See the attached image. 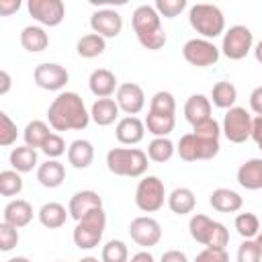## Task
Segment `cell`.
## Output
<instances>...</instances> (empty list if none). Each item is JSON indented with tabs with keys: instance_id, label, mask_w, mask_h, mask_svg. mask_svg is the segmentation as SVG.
Instances as JSON below:
<instances>
[{
	"instance_id": "obj_1",
	"label": "cell",
	"mask_w": 262,
	"mask_h": 262,
	"mask_svg": "<svg viewBox=\"0 0 262 262\" xmlns=\"http://www.w3.org/2000/svg\"><path fill=\"white\" fill-rule=\"evenodd\" d=\"M49 127L55 131H82L88 127L90 113L76 92H59L47 108Z\"/></svg>"
},
{
	"instance_id": "obj_2",
	"label": "cell",
	"mask_w": 262,
	"mask_h": 262,
	"mask_svg": "<svg viewBox=\"0 0 262 262\" xmlns=\"http://www.w3.org/2000/svg\"><path fill=\"white\" fill-rule=\"evenodd\" d=\"M162 16L158 14L156 6L149 4H141L133 10L131 23H133V31L137 35V41L145 47V49H162L166 45V31L162 29Z\"/></svg>"
},
{
	"instance_id": "obj_3",
	"label": "cell",
	"mask_w": 262,
	"mask_h": 262,
	"mask_svg": "<svg viewBox=\"0 0 262 262\" xmlns=\"http://www.w3.org/2000/svg\"><path fill=\"white\" fill-rule=\"evenodd\" d=\"M106 168L115 176L139 178L147 170V154L139 147H113L106 154Z\"/></svg>"
},
{
	"instance_id": "obj_4",
	"label": "cell",
	"mask_w": 262,
	"mask_h": 262,
	"mask_svg": "<svg viewBox=\"0 0 262 262\" xmlns=\"http://www.w3.org/2000/svg\"><path fill=\"white\" fill-rule=\"evenodd\" d=\"M188 23L203 39L209 41L225 33V16L215 4H192L188 10Z\"/></svg>"
},
{
	"instance_id": "obj_5",
	"label": "cell",
	"mask_w": 262,
	"mask_h": 262,
	"mask_svg": "<svg viewBox=\"0 0 262 262\" xmlns=\"http://www.w3.org/2000/svg\"><path fill=\"white\" fill-rule=\"evenodd\" d=\"M188 231L190 237L199 244H203L205 248H225L229 244V231L223 223L213 221L207 215H192L188 221Z\"/></svg>"
},
{
	"instance_id": "obj_6",
	"label": "cell",
	"mask_w": 262,
	"mask_h": 262,
	"mask_svg": "<svg viewBox=\"0 0 262 262\" xmlns=\"http://www.w3.org/2000/svg\"><path fill=\"white\" fill-rule=\"evenodd\" d=\"M104 227H106V215H104L102 209H96V211L88 213L74 227V233H72L74 244L80 250H92V248H96L100 244V239H102Z\"/></svg>"
},
{
	"instance_id": "obj_7",
	"label": "cell",
	"mask_w": 262,
	"mask_h": 262,
	"mask_svg": "<svg viewBox=\"0 0 262 262\" xmlns=\"http://www.w3.org/2000/svg\"><path fill=\"white\" fill-rule=\"evenodd\" d=\"M166 186L158 176H143L135 188V205L143 213H156L164 207Z\"/></svg>"
},
{
	"instance_id": "obj_8",
	"label": "cell",
	"mask_w": 262,
	"mask_h": 262,
	"mask_svg": "<svg viewBox=\"0 0 262 262\" xmlns=\"http://www.w3.org/2000/svg\"><path fill=\"white\" fill-rule=\"evenodd\" d=\"M254 49V35L246 25H233L223 33L221 51L227 59H244Z\"/></svg>"
},
{
	"instance_id": "obj_9",
	"label": "cell",
	"mask_w": 262,
	"mask_h": 262,
	"mask_svg": "<svg viewBox=\"0 0 262 262\" xmlns=\"http://www.w3.org/2000/svg\"><path fill=\"white\" fill-rule=\"evenodd\" d=\"M219 139H203L194 133H186L178 141V156L184 162H196V160H211L219 154Z\"/></svg>"
},
{
	"instance_id": "obj_10",
	"label": "cell",
	"mask_w": 262,
	"mask_h": 262,
	"mask_svg": "<svg viewBox=\"0 0 262 262\" xmlns=\"http://www.w3.org/2000/svg\"><path fill=\"white\" fill-rule=\"evenodd\" d=\"M252 121L254 117L244 106H231L223 117L221 133L231 143H244L252 137Z\"/></svg>"
},
{
	"instance_id": "obj_11",
	"label": "cell",
	"mask_w": 262,
	"mask_h": 262,
	"mask_svg": "<svg viewBox=\"0 0 262 262\" xmlns=\"http://www.w3.org/2000/svg\"><path fill=\"white\" fill-rule=\"evenodd\" d=\"M219 47L209 41V39H203V37H194V39H188L184 45H182V55L184 59L190 63V66H196V68H209L213 63H217L219 59Z\"/></svg>"
},
{
	"instance_id": "obj_12",
	"label": "cell",
	"mask_w": 262,
	"mask_h": 262,
	"mask_svg": "<svg viewBox=\"0 0 262 262\" xmlns=\"http://www.w3.org/2000/svg\"><path fill=\"white\" fill-rule=\"evenodd\" d=\"M27 8L29 14L45 27H57L66 16V6L61 0H29Z\"/></svg>"
},
{
	"instance_id": "obj_13",
	"label": "cell",
	"mask_w": 262,
	"mask_h": 262,
	"mask_svg": "<svg viewBox=\"0 0 262 262\" xmlns=\"http://www.w3.org/2000/svg\"><path fill=\"white\" fill-rule=\"evenodd\" d=\"M131 239L141 248H151L162 239V225L154 217H135L129 223Z\"/></svg>"
},
{
	"instance_id": "obj_14",
	"label": "cell",
	"mask_w": 262,
	"mask_h": 262,
	"mask_svg": "<svg viewBox=\"0 0 262 262\" xmlns=\"http://www.w3.org/2000/svg\"><path fill=\"white\" fill-rule=\"evenodd\" d=\"M33 80L43 90H61L70 82V74L59 63H39L33 72Z\"/></svg>"
},
{
	"instance_id": "obj_15",
	"label": "cell",
	"mask_w": 262,
	"mask_h": 262,
	"mask_svg": "<svg viewBox=\"0 0 262 262\" xmlns=\"http://www.w3.org/2000/svg\"><path fill=\"white\" fill-rule=\"evenodd\" d=\"M90 27H92V33L104 39H113L123 31V16L113 8H100L92 12Z\"/></svg>"
},
{
	"instance_id": "obj_16",
	"label": "cell",
	"mask_w": 262,
	"mask_h": 262,
	"mask_svg": "<svg viewBox=\"0 0 262 262\" xmlns=\"http://www.w3.org/2000/svg\"><path fill=\"white\" fill-rule=\"evenodd\" d=\"M117 104L119 108L127 115V117H135L137 113L143 111L145 106V94H143V88L135 82H125V84H119L117 88Z\"/></svg>"
},
{
	"instance_id": "obj_17",
	"label": "cell",
	"mask_w": 262,
	"mask_h": 262,
	"mask_svg": "<svg viewBox=\"0 0 262 262\" xmlns=\"http://www.w3.org/2000/svg\"><path fill=\"white\" fill-rule=\"evenodd\" d=\"M96 209H102V199L98 192L94 190H78L72 199H70V205H68V211H70V217L80 221L84 219L88 213L96 211Z\"/></svg>"
},
{
	"instance_id": "obj_18",
	"label": "cell",
	"mask_w": 262,
	"mask_h": 262,
	"mask_svg": "<svg viewBox=\"0 0 262 262\" xmlns=\"http://www.w3.org/2000/svg\"><path fill=\"white\" fill-rule=\"evenodd\" d=\"M88 86H90V92L96 96V98H108L113 92H117L119 84H117V76L106 70V68H98L90 74L88 78Z\"/></svg>"
},
{
	"instance_id": "obj_19",
	"label": "cell",
	"mask_w": 262,
	"mask_h": 262,
	"mask_svg": "<svg viewBox=\"0 0 262 262\" xmlns=\"http://www.w3.org/2000/svg\"><path fill=\"white\" fill-rule=\"evenodd\" d=\"M115 135L121 143L125 145H135L143 139L145 135V123L137 117H123L119 119L117 123V129H115Z\"/></svg>"
},
{
	"instance_id": "obj_20",
	"label": "cell",
	"mask_w": 262,
	"mask_h": 262,
	"mask_svg": "<svg viewBox=\"0 0 262 262\" xmlns=\"http://www.w3.org/2000/svg\"><path fill=\"white\" fill-rule=\"evenodd\" d=\"M31 219H33V207H31V203L25 201V199H14V201H10V203L4 207L2 221L14 225L16 229L29 225Z\"/></svg>"
},
{
	"instance_id": "obj_21",
	"label": "cell",
	"mask_w": 262,
	"mask_h": 262,
	"mask_svg": "<svg viewBox=\"0 0 262 262\" xmlns=\"http://www.w3.org/2000/svg\"><path fill=\"white\" fill-rule=\"evenodd\" d=\"M237 182L246 190L262 188V158H252L237 168Z\"/></svg>"
},
{
	"instance_id": "obj_22",
	"label": "cell",
	"mask_w": 262,
	"mask_h": 262,
	"mask_svg": "<svg viewBox=\"0 0 262 262\" xmlns=\"http://www.w3.org/2000/svg\"><path fill=\"white\" fill-rule=\"evenodd\" d=\"M209 205L219 213H237L244 205V199L231 188H215L209 196Z\"/></svg>"
},
{
	"instance_id": "obj_23",
	"label": "cell",
	"mask_w": 262,
	"mask_h": 262,
	"mask_svg": "<svg viewBox=\"0 0 262 262\" xmlns=\"http://www.w3.org/2000/svg\"><path fill=\"white\" fill-rule=\"evenodd\" d=\"M37 180L45 188H57L66 180V168L57 160H47L37 168Z\"/></svg>"
},
{
	"instance_id": "obj_24",
	"label": "cell",
	"mask_w": 262,
	"mask_h": 262,
	"mask_svg": "<svg viewBox=\"0 0 262 262\" xmlns=\"http://www.w3.org/2000/svg\"><path fill=\"white\" fill-rule=\"evenodd\" d=\"M119 111L121 108H119L117 100H113V98H98V100H94V104L90 108V119L96 125L106 127V125H113L117 121Z\"/></svg>"
},
{
	"instance_id": "obj_25",
	"label": "cell",
	"mask_w": 262,
	"mask_h": 262,
	"mask_svg": "<svg viewBox=\"0 0 262 262\" xmlns=\"http://www.w3.org/2000/svg\"><path fill=\"white\" fill-rule=\"evenodd\" d=\"M68 162L78 168V170H84L88 168L92 162H94V147L88 139H76L70 143L68 147Z\"/></svg>"
},
{
	"instance_id": "obj_26",
	"label": "cell",
	"mask_w": 262,
	"mask_h": 262,
	"mask_svg": "<svg viewBox=\"0 0 262 262\" xmlns=\"http://www.w3.org/2000/svg\"><path fill=\"white\" fill-rule=\"evenodd\" d=\"M184 117L190 125H196L211 117V100L205 94H192L188 96L184 104Z\"/></svg>"
},
{
	"instance_id": "obj_27",
	"label": "cell",
	"mask_w": 262,
	"mask_h": 262,
	"mask_svg": "<svg viewBox=\"0 0 262 262\" xmlns=\"http://www.w3.org/2000/svg\"><path fill=\"white\" fill-rule=\"evenodd\" d=\"M194 205H196V196L186 186H178V188H174L168 194V207L176 215H188V213H192L194 211Z\"/></svg>"
},
{
	"instance_id": "obj_28",
	"label": "cell",
	"mask_w": 262,
	"mask_h": 262,
	"mask_svg": "<svg viewBox=\"0 0 262 262\" xmlns=\"http://www.w3.org/2000/svg\"><path fill=\"white\" fill-rule=\"evenodd\" d=\"M20 45L31 51V53H39L43 49H47L49 45V35L45 33L43 27H37V25H29L20 31Z\"/></svg>"
},
{
	"instance_id": "obj_29",
	"label": "cell",
	"mask_w": 262,
	"mask_h": 262,
	"mask_svg": "<svg viewBox=\"0 0 262 262\" xmlns=\"http://www.w3.org/2000/svg\"><path fill=\"white\" fill-rule=\"evenodd\" d=\"M68 213L70 211H66V207L61 205V203H45L41 209H39V221H41V225L43 227H47V229H57V227H61L63 223H66V219H68Z\"/></svg>"
},
{
	"instance_id": "obj_30",
	"label": "cell",
	"mask_w": 262,
	"mask_h": 262,
	"mask_svg": "<svg viewBox=\"0 0 262 262\" xmlns=\"http://www.w3.org/2000/svg\"><path fill=\"white\" fill-rule=\"evenodd\" d=\"M106 49V39L96 35V33H88L84 37L78 39L76 43V51L80 57H86V59H92V57H98L102 55Z\"/></svg>"
},
{
	"instance_id": "obj_31",
	"label": "cell",
	"mask_w": 262,
	"mask_h": 262,
	"mask_svg": "<svg viewBox=\"0 0 262 262\" xmlns=\"http://www.w3.org/2000/svg\"><path fill=\"white\" fill-rule=\"evenodd\" d=\"M145 129L156 137H168L174 131L176 117L174 115H160V113H147L145 117Z\"/></svg>"
},
{
	"instance_id": "obj_32",
	"label": "cell",
	"mask_w": 262,
	"mask_h": 262,
	"mask_svg": "<svg viewBox=\"0 0 262 262\" xmlns=\"http://www.w3.org/2000/svg\"><path fill=\"white\" fill-rule=\"evenodd\" d=\"M211 100H213V104L217 106V108H231L233 104H235V100H237V88L231 84V82H227V80H221V82H217L215 86H213V90H211Z\"/></svg>"
},
{
	"instance_id": "obj_33",
	"label": "cell",
	"mask_w": 262,
	"mask_h": 262,
	"mask_svg": "<svg viewBox=\"0 0 262 262\" xmlns=\"http://www.w3.org/2000/svg\"><path fill=\"white\" fill-rule=\"evenodd\" d=\"M10 166L16 172H20V174L31 172L37 166V151H35V147H29V145L14 147L10 151Z\"/></svg>"
},
{
	"instance_id": "obj_34",
	"label": "cell",
	"mask_w": 262,
	"mask_h": 262,
	"mask_svg": "<svg viewBox=\"0 0 262 262\" xmlns=\"http://www.w3.org/2000/svg\"><path fill=\"white\" fill-rule=\"evenodd\" d=\"M174 154H176V145L168 137H154L147 145V158L151 162H158V164L172 160Z\"/></svg>"
},
{
	"instance_id": "obj_35",
	"label": "cell",
	"mask_w": 262,
	"mask_h": 262,
	"mask_svg": "<svg viewBox=\"0 0 262 262\" xmlns=\"http://www.w3.org/2000/svg\"><path fill=\"white\" fill-rule=\"evenodd\" d=\"M49 135H51V131L45 121H31V123H27V127L23 131L25 145H29V147H41Z\"/></svg>"
},
{
	"instance_id": "obj_36",
	"label": "cell",
	"mask_w": 262,
	"mask_h": 262,
	"mask_svg": "<svg viewBox=\"0 0 262 262\" xmlns=\"http://www.w3.org/2000/svg\"><path fill=\"white\" fill-rule=\"evenodd\" d=\"M235 229L244 239H256L260 233V219L254 213H239L235 217Z\"/></svg>"
},
{
	"instance_id": "obj_37",
	"label": "cell",
	"mask_w": 262,
	"mask_h": 262,
	"mask_svg": "<svg viewBox=\"0 0 262 262\" xmlns=\"http://www.w3.org/2000/svg\"><path fill=\"white\" fill-rule=\"evenodd\" d=\"M23 190V178L16 170H2L0 172V194L2 196H14Z\"/></svg>"
},
{
	"instance_id": "obj_38",
	"label": "cell",
	"mask_w": 262,
	"mask_h": 262,
	"mask_svg": "<svg viewBox=\"0 0 262 262\" xmlns=\"http://www.w3.org/2000/svg\"><path fill=\"white\" fill-rule=\"evenodd\" d=\"M149 113H160V115H174L176 113V100L172 96V92L160 90L151 96L149 102Z\"/></svg>"
},
{
	"instance_id": "obj_39",
	"label": "cell",
	"mask_w": 262,
	"mask_h": 262,
	"mask_svg": "<svg viewBox=\"0 0 262 262\" xmlns=\"http://www.w3.org/2000/svg\"><path fill=\"white\" fill-rule=\"evenodd\" d=\"M102 262H129V250L125 242L111 239L102 246Z\"/></svg>"
},
{
	"instance_id": "obj_40",
	"label": "cell",
	"mask_w": 262,
	"mask_h": 262,
	"mask_svg": "<svg viewBox=\"0 0 262 262\" xmlns=\"http://www.w3.org/2000/svg\"><path fill=\"white\" fill-rule=\"evenodd\" d=\"M16 135H18V129H16V123H12V119L2 111L0 113V145L2 147H8L16 141Z\"/></svg>"
},
{
	"instance_id": "obj_41",
	"label": "cell",
	"mask_w": 262,
	"mask_h": 262,
	"mask_svg": "<svg viewBox=\"0 0 262 262\" xmlns=\"http://www.w3.org/2000/svg\"><path fill=\"white\" fill-rule=\"evenodd\" d=\"M192 133H194L196 137H203V139H219V135H221V125H219L213 117H209V119H205V121L192 125Z\"/></svg>"
},
{
	"instance_id": "obj_42",
	"label": "cell",
	"mask_w": 262,
	"mask_h": 262,
	"mask_svg": "<svg viewBox=\"0 0 262 262\" xmlns=\"http://www.w3.org/2000/svg\"><path fill=\"white\" fill-rule=\"evenodd\" d=\"M237 262H262V252L256 239H244L237 248Z\"/></svg>"
},
{
	"instance_id": "obj_43",
	"label": "cell",
	"mask_w": 262,
	"mask_h": 262,
	"mask_svg": "<svg viewBox=\"0 0 262 262\" xmlns=\"http://www.w3.org/2000/svg\"><path fill=\"white\" fill-rule=\"evenodd\" d=\"M186 8V0H156V10L164 18H174Z\"/></svg>"
},
{
	"instance_id": "obj_44",
	"label": "cell",
	"mask_w": 262,
	"mask_h": 262,
	"mask_svg": "<svg viewBox=\"0 0 262 262\" xmlns=\"http://www.w3.org/2000/svg\"><path fill=\"white\" fill-rule=\"evenodd\" d=\"M41 151H43L47 158H51V160L59 158L61 154H66V141H63V137H61L59 133H51V135L45 139V143L41 145Z\"/></svg>"
},
{
	"instance_id": "obj_45",
	"label": "cell",
	"mask_w": 262,
	"mask_h": 262,
	"mask_svg": "<svg viewBox=\"0 0 262 262\" xmlns=\"http://www.w3.org/2000/svg\"><path fill=\"white\" fill-rule=\"evenodd\" d=\"M18 244V229L10 223H0V250L2 252H10L14 246Z\"/></svg>"
},
{
	"instance_id": "obj_46",
	"label": "cell",
	"mask_w": 262,
	"mask_h": 262,
	"mask_svg": "<svg viewBox=\"0 0 262 262\" xmlns=\"http://www.w3.org/2000/svg\"><path fill=\"white\" fill-rule=\"evenodd\" d=\"M194 262H229V256L225 248H205L196 254Z\"/></svg>"
},
{
	"instance_id": "obj_47",
	"label": "cell",
	"mask_w": 262,
	"mask_h": 262,
	"mask_svg": "<svg viewBox=\"0 0 262 262\" xmlns=\"http://www.w3.org/2000/svg\"><path fill=\"white\" fill-rule=\"evenodd\" d=\"M250 108L256 113V117H262V86H256L250 94Z\"/></svg>"
},
{
	"instance_id": "obj_48",
	"label": "cell",
	"mask_w": 262,
	"mask_h": 262,
	"mask_svg": "<svg viewBox=\"0 0 262 262\" xmlns=\"http://www.w3.org/2000/svg\"><path fill=\"white\" fill-rule=\"evenodd\" d=\"M160 262H188V258H186V254L180 252V250H168V252L162 254Z\"/></svg>"
},
{
	"instance_id": "obj_49",
	"label": "cell",
	"mask_w": 262,
	"mask_h": 262,
	"mask_svg": "<svg viewBox=\"0 0 262 262\" xmlns=\"http://www.w3.org/2000/svg\"><path fill=\"white\" fill-rule=\"evenodd\" d=\"M252 139L262 149V117H254L252 121Z\"/></svg>"
},
{
	"instance_id": "obj_50",
	"label": "cell",
	"mask_w": 262,
	"mask_h": 262,
	"mask_svg": "<svg viewBox=\"0 0 262 262\" xmlns=\"http://www.w3.org/2000/svg\"><path fill=\"white\" fill-rule=\"evenodd\" d=\"M18 8H20V2L18 0H0V14H4V16L16 12Z\"/></svg>"
},
{
	"instance_id": "obj_51",
	"label": "cell",
	"mask_w": 262,
	"mask_h": 262,
	"mask_svg": "<svg viewBox=\"0 0 262 262\" xmlns=\"http://www.w3.org/2000/svg\"><path fill=\"white\" fill-rule=\"evenodd\" d=\"M0 94H6L8 90H10V74L6 72V70H2L0 72Z\"/></svg>"
},
{
	"instance_id": "obj_52",
	"label": "cell",
	"mask_w": 262,
	"mask_h": 262,
	"mask_svg": "<svg viewBox=\"0 0 262 262\" xmlns=\"http://www.w3.org/2000/svg\"><path fill=\"white\" fill-rule=\"evenodd\" d=\"M129 262H156V260H154V256H151L149 252H145V250H143V252H137L135 256H131V260H129Z\"/></svg>"
},
{
	"instance_id": "obj_53",
	"label": "cell",
	"mask_w": 262,
	"mask_h": 262,
	"mask_svg": "<svg viewBox=\"0 0 262 262\" xmlns=\"http://www.w3.org/2000/svg\"><path fill=\"white\" fill-rule=\"evenodd\" d=\"M254 57H256L258 63H262V41L256 43V47H254Z\"/></svg>"
},
{
	"instance_id": "obj_54",
	"label": "cell",
	"mask_w": 262,
	"mask_h": 262,
	"mask_svg": "<svg viewBox=\"0 0 262 262\" xmlns=\"http://www.w3.org/2000/svg\"><path fill=\"white\" fill-rule=\"evenodd\" d=\"M6 262H31V260L25 258V256H16V258H10V260H6Z\"/></svg>"
},
{
	"instance_id": "obj_55",
	"label": "cell",
	"mask_w": 262,
	"mask_h": 262,
	"mask_svg": "<svg viewBox=\"0 0 262 262\" xmlns=\"http://www.w3.org/2000/svg\"><path fill=\"white\" fill-rule=\"evenodd\" d=\"M256 244H258V248H260V252H262V231L256 235Z\"/></svg>"
},
{
	"instance_id": "obj_56",
	"label": "cell",
	"mask_w": 262,
	"mask_h": 262,
	"mask_svg": "<svg viewBox=\"0 0 262 262\" xmlns=\"http://www.w3.org/2000/svg\"><path fill=\"white\" fill-rule=\"evenodd\" d=\"M80 262H98V258H94V256H86V258H82Z\"/></svg>"
},
{
	"instance_id": "obj_57",
	"label": "cell",
	"mask_w": 262,
	"mask_h": 262,
	"mask_svg": "<svg viewBox=\"0 0 262 262\" xmlns=\"http://www.w3.org/2000/svg\"><path fill=\"white\" fill-rule=\"evenodd\" d=\"M57 262H61V260H57Z\"/></svg>"
},
{
	"instance_id": "obj_58",
	"label": "cell",
	"mask_w": 262,
	"mask_h": 262,
	"mask_svg": "<svg viewBox=\"0 0 262 262\" xmlns=\"http://www.w3.org/2000/svg\"><path fill=\"white\" fill-rule=\"evenodd\" d=\"M260 231H262V229H260Z\"/></svg>"
}]
</instances>
